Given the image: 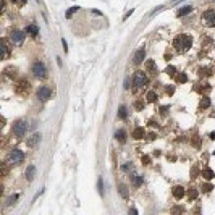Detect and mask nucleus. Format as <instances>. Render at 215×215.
<instances>
[{
    "mask_svg": "<svg viewBox=\"0 0 215 215\" xmlns=\"http://www.w3.org/2000/svg\"><path fill=\"white\" fill-rule=\"evenodd\" d=\"M173 45H175V49H176V52L184 54V52H188L191 49V45H193V39H191V36H188V34H180L176 39H175Z\"/></svg>",
    "mask_w": 215,
    "mask_h": 215,
    "instance_id": "f257e3e1",
    "label": "nucleus"
},
{
    "mask_svg": "<svg viewBox=\"0 0 215 215\" xmlns=\"http://www.w3.org/2000/svg\"><path fill=\"white\" fill-rule=\"evenodd\" d=\"M23 160H25V152L19 149H11L10 154L7 155V164L8 165H19L23 164Z\"/></svg>",
    "mask_w": 215,
    "mask_h": 215,
    "instance_id": "f03ea898",
    "label": "nucleus"
},
{
    "mask_svg": "<svg viewBox=\"0 0 215 215\" xmlns=\"http://www.w3.org/2000/svg\"><path fill=\"white\" fill-rule=\"evenodd\" d=\"M13 136H16L18 139L25 138L26 136V131H28V123L25 120H16L13 123Z\"/></svg>",
    "mask_w": 215,
    "mask_h": 215,
    "instance_id": "7ed1b4c3",
    "label": "nucleus"
},
{
    "mask_svg": "<svg viewBox=\"0 0 215 215\" xmlns=\"http://www.w3.org/2000/svg\"><path fill=\"white\" fill-rule=\"evenodd\" d=\"M31 73L34 74L36 78H39V79H42V78H45V74H47V70H45V65H44L42 62H34L33 63V66H31Z\"/></svg>",
    "mask_w": 215,
    "mask_h": 215,
    "instance_id": "20e7f679",
    "label": "nucleus"
},
{
    "mask_svg": "<svg viewBox=\"0 0 215 215\" xmlns=\"http://www.w3.org/2000/svg\"><path fill=\"white\" fill-rule=\"evenodd\" d=\"M50 97H52V89L49 86H41L39 87V91H37V99L39 100L45 102V100H49Z\"/></svg>",
    "mask_w": 215,
    "mask_h": 215,
    "instance_id": "39448f33",
    "label": "nucleus"
},
{
    "mask_svg": "<svg viewBox=\"0 0 215 215\" xmlns=\"http://www.w3.org/2000/svg\"><path fill=\"white\" fill-rule=\"evenodd\" d=\"M147 84V74L146 73H142V71H136L134 73V86L136 87H144Z\"/></svg>",
    "mask_w": 215,
    "mask_h": 215,
    "instance_id": "423d86ee",
    "label": "nucleus"
},
{
    "mask_svg": "<svg viewBox=\"0 0 215 215\" xmlns=\"http://www.w3.org/2000/svg\"><path fill=\"white\" fill-rule=\"evenodd\" d=\"M202 21L207 26H215V10H207L202 13Z\"/></svg>",
    "mask_w": 215,
    "mask_h": 215,
    "instance_id": "0eeeda50",
    "label": "nucleus"
},
{
    "mask_svg": "<svg viewBox=\"0 0 215 215\" xmlns=\"http://www.w3.org/2000/svg\"><path fill=\"white\" fill-rule=\"evenodd\" d=\"M10 39L13 44H16V45H21L23 42H25V33H21V31L15 29L10 33Z\"/></svg>",
    "mask_w": 215,
    "mask_h": 215,
    "instance_id": "6e6552de",
    "label": "nucleus"
},
{
    "mask_svg": "<svg viewBox=\"0 0 215 215\" xmlns=\"http://www.w3.org/2000/svg\"><path fill=\"white\" fill-rule=\"evenodd\" d=\"M144 57H146V50H144V47H141V49L136 50V54H134L133 63H134V65H141L142 60H144Z\"/></svg>",
    "mask_w": 215,
    "mask_h": 215,
    "instance_id": "1a4fd4ad",
    "label": "nucleus"
},
{
    "mask_svg": "<svg viewBox=\"0 0 215 215\" xmlns=\"http://www.w3.org/2000/svg\"><path fill=\"white\" fill-rule=\"evenodd\" d=\"M10 55V44L7 39H2V58L3 60H7Z\"/></svg>",
    "mask_w": 215,
    "mask_h": 215,
    "instance_id": "9d476101",
    "label": "nucleus"
},
{
    "mask_svg": "<svg viewBox=\"0 0 215 215\" xmlns=\"http://www.w3.org/2000/svg\"><path fill=\"white\" fill-rule=\"evenodd\" d=\"M172 194H173V197H176V199H181V197H184V194H186V189L183 188V186H175V188L172 189Z\"/></svg>",
    "mask_w": 215,
    "mask_h": 215,
    "instance_id": "9b49d317",
    "label": "nucleus"
},
{
    "mask_svg": "<svg viewBox=\"0 0 215 215\" xmlns=\"http://www.w3.org/2000/svg\"><path fill=\"white\" fill-rule=\"evenodd\" d=\"M26 180L28 181H33L34 180V176H36V167L34 165H29V167H28V168H26Z\"/></svg>",
    "mask_w": 215,
    "mask_h": 215,
    "instance_id": "f8f14e48",
    "label": "nucleus"
},
{
    "mask_svg": "<svg viewBox=\"0 0 215 215\" xmlns=\"http://www.w3.org/2000/svg\"><path fill=\"white\" fill-rule=\"evenodd\" d=\"M39 141H41V134H37V133H36V134H33V136H31L29 139H28V141H26V144H28V147H34V146L37 144Z\"/></svg>",
    "mask_w": 215,
    "mask_h": 215,
    "instance_id": "ddd939ff",
    "label": "nucleus"
},
{
    "mask_svg": "<svg viewBox=\"0 0 215 215\" xmlns=\"http://www.w3.org/2000/svg\"><path fill=\"white\" fill-rule=\"evenodd\" d=\"M134 139H142L146 136V131L141 128V126H138V128H134V131H133V134H131Z\"/></svg>",
    "mask_w": 215,
    "mask_h": 215,
    "instance_id": "4468645a",
    "label": "nucleus"
},
{
    "mask_svg": "<svg viewBox=\"0 0 215 215\" xmlns=\"http://www.w3.org/2000/svg\"><path fill=\"white\" fill-rule=\"evenodd\" d=\"M146 70H147V73H154V74H155L157 66H155L154 60H147V62H146Z\"/></svg>",
    "mask_w": 215,
    "mask_h": 215,
    "instance_id": "2eb2a0df",
    "label": "nucleus"
},
{
    "mask_svg": "<svg viewBox=\"0 0 215 215\" xmlns=\"http://www.w3.org/2000/svg\"><path fill=\"white\" fill-rule=\"evenodd\" d=\"M191 11H193V7L186 5V7H183V8L178 10V16H186V15H189Z\"/></svg>",
    "mask_w": 215,
    "mask_h": 215,
    "instance_id": "dca6fc26",
    "label": "nucleus"
},
{
    "mask_svg": "<svg viewBox=\"0 0 215 215\" xmlns=\"http://www.w3.org/2000/svg\"><path fill=\"white\" fill-rule=\"evenodd\" d=\"M26 34H31V36H37L39 34V28L36 25H29L26 28Z\"/></svg>",
    "mask_w": 215,
    "mask_h": 215,
    "instance_id": "f3484780",
    "label": "nucleus"
},
{
    "mask_svg": "<svg viewBox=\"0 0 215 215\" xmlns=\"http://www.w3.org/2000/svg\"><path fill=\"white\" fill-rule=\"evenodd\" d=\"M115 138H117L120 142H125V141H126V131H125V129L117 131V133H115Z\"/></svg>",
    "mask_w": 215,
    "mask_h": 215,
    "instance_id": "a211bd4d",
    "label": "nucleus"
},
{
    "mask_svg": "<svg viewBox=\"0 0 215 215\" xmlns=\"http://www.w3.org/2000/svg\"><path fill=\"white\" fill-rule=\"evenodd\" d=\"M131 183H133V186H141V183H142V176H139V175H133L131 176Z\"/></svg>",
    "mask_w": 215,
    "mask_h": 215,
    "instance_id": "6ab92c4d",
    "label": "nucleus"
},
{
    "mask_svg": "<svg viewBox=\"0 0 215 215\" xmlns=\"http://www.w3.org/2000/svg\"><path fill=\"white\" fill-rule=\"evenodd\" d=\"M209 105H210V99H209V97H202L199 109H201V110H205V109H209Z\"/></svg>",
    "mask_w": 215,
    "mask_h": 215,
    "instance_id": "aec40b11",
    "label": "nucleus"
},
{
    "mask_svg": "<svg viewBox=\"0 0 215 215\" xmlns=\"http://www.w3.org/2000/svg\"><path fill=\"white\" fill-rule=\"evenodd\" d=\"M146 99L149 102H155L158 99V95H157V92H154V91H150V92H147V95H146Z\"/></svg>",
    "mask_w": 215,
    "mask_h": 215,
    "instance_id": "412c9836",
    "label": "nucleus"
},
{
    "mask_svg": "<svg viewBox=\"0 0 215 215\" xmlns=\"http://www.w3.org/2000/svg\"><path fill=\"white\" fill-rule=\"evenodd\" d=\"M118 117H120L121 120H125V118L128 117V112H126V107H125V105L120 107V110H118Z\"/></svg>",
    "mask_w": 215,
    "mask_h": 215,
    "instance_id": "4be33fe9",
    "label": "nucleus"
},
{
    "mask_svg": "<svg viewBox=\"0 0 215 215\" xmlns=\"http://www.w3.org/2000/svg\"><path fill=\"white\" fill-rule=\"evenodd\" d=\"M202 176H204L205 180H212V178H214V172L210 168H205L204 172H202Z\"/></svg>",
    "mask_w": 215,
    "mask_h": 215,
    "instance_id": "5701e85b",
    "label": "nucleus"
},
{
    "mask_svg": "<svg viewBox=\"0 0 215 215\" xmlns=\"http://www.w3.org/2000/svg\"><path fill=\"white\" fill-rule=\"evenodd\" d=\"M16 201H18V194H15V196H10L8 199H7V205H13Z\"/></svg>",
    "mask_w": 215,
    "mask_h": 215,
    "instance_id": "b1692460",
    "label": "nucleus"
},
{
    "mask_svg": "<svg viewBox=\"0 0 215 215\" xmlns=\"http://www.w3.org/2000/svg\"><path fill=\"white\" fill-rule=\"evenodd\" d=\"M165 73L167 74H170V76H175V73H176V70H175V66H167V70H165Z\"/></svg>",
    "mask_w": 215,
    "mask_h": 215,
    "instance_id": "393cba45",
    "label": "nucleus"
},
{
    "mask_svg": "<svg viewBox=\"0 0 215 215\" xmlns=\"http://www.w3.org/2000/svg\"><path fill=\"white\" fill-rule=\"evenodd\" d=\"M76 11H78V7H71V8L66 11V18H71L74 13H76Z\"/></svg>",
    "mask_w": 215,
    "mask_h": 215,
    "instance_id": "a878e982",
    "label": "nucleus"
},
{
    "mask_svg": "<svg viewBox=\"0 0 215 215\" xmlns=\"http://www.w3.org/2000/svg\"><path fill=\"white\" fill-rule=\"evenodd\" d=\"M201 87H196L197 92H205V91H209V84H199Z\"/></svg>",
    "mask_w": 215,
    "mask_h": 215,
    "instance_id": "bb28decb",
    "label": "nucleus"
},
{
    "mask_svg": "<svg viewBox=\"0 0 215 215\" xmlns=\"http://www.w3.org/2000/svg\"><path fill=\"white\" fill-rule=\"evenodd\" d=\"M199 74H201V76H209V74H210V68H201V70H199Z\"/></svg>",
    "mask_w": 215,
    "mask_h": 215,
    "instance_id": "cd10ccee",
    "label": "nucleus"
},
{
    "mask_svg": "<svg viewBox=\"0 0 215 215\" xmlns=\"http://www.w3.org/2000/svg\"><path fill=\"white\" fill-rule=\"evenodd\" d=\"M176 79H178V83H186L188 81V76H186L184 73H181V74H178L176 76Z\"/></svg>",
    "mask_w": 215,
    "mask_h": 215,
    "instance_id": "c85d7f7f",
    "label": "nucleus"
},
{
    "mask_svg": "<svg viewBox=\"0 0 215 215\" xmlns=\"http://www.w3.org/2000/svg\"><path fill=\"white\" fill-rule=\"evenodd\" d=\"M197 197V191H196V188H191V191H189V199L193 201V199H196Z\"/></svg>",
    "mask_w": 215,
    "mask_h": 215,
    "instance_id": "c756f323",
    "label": "nucleus"
},
{
    "mask_svg": "<svg viewBox=\"0 0 215 215\" xmlns=\"http://www.w3.org/2000/svg\"><path fill=\"white\" fill-rule=\"evenodd\" d=\"M120 194H121L123 197H128V191H126V186L125 184L120 186Z\"/></svg>",
    "mask_w": 215,
    "mask_h": 215,
    "instance_id": "7c9ffc66",
    "label": "nucleus"
},
{
    "mask_svg": "<svg viewBox=\"0 0 215 215\" xmlns=\"http://www.w3.org/2000/svg\"><path fill=\"white\" fill-rule=\"evenodd\" d=\"M11 3H15V5H18V7H23L26 3V0H11Z\"/></svg>",
    "mask_w": 215,
    "mask_h": 215,
    "instance_id": "2f4dec72",
    "label": "nucleus"
},
{
    "mask_svg": "<svg viewBox=\"0 0 215 215\" xmlns=\"http://www.w3.org/2000/svg\"><path fill=\"white\" fill-rule=\"evenodd\" d=\"M202 189H204V193H210L214 188H212V184H204L202 186Z\"/></svg>",
    "mask_w": 215,
    "mask_h": 215,
    "instance_id": "473e14b6",
    "label": "nucleus"
},
{
    "mask_svg": "<svg viewBox=\"0 0 215 215\" xmlns=\"http://www.w3.org/2000/svg\"><path fill=\"white\" fill-rule=\"evenodd\" d=\"M167 112H168V105H164V107H160V113H162V115H165Z\"/></svg>",
    "mask_w": 215,
    "mask_h": 215,
    "instance_id": "72a5a7b5",
    "label": "nucleus"
},
{
    "mask_svg": "<svg viewBox=\"0 0 215 215\" xmlns=\"http://www.w3.org/2000/svg\"><path fill=\"white\" fill-rule=\"evenodd\" d=\"M121 170H123V172H128V170H131V165H128V164L123 165V167H121Z\"/></svg>",
    "mask_w": 215,
    "mask_h": 215,
    "instance_id": "f704fd0d",
    "label": "nucleus"
},
{
    "mask_svg": "<svg viewBox=\"0 0 215 215\" xmlns=\"http://www.w3.org/2000/svg\"><path fill=\"white\" fill-rule=\"evenodd\" d=\"M99 191H100V194H103V189H102V180H99Z\"/></svg>",
    "mask_w": 215,
    "mask_h": 215,
    "instance_id": "c9c22d12",
    "label": "nucleus"
},
{
    "mask_svg": "<svg viewBox=\"0 0 215 215\" xmlns=\"http://www.w3.org/2000/svg\"><path fill=\"white\" fill-rule=\"evenodd\" d=\"M173 87H167V94H173Z\"/></svg>",
    "mask_w": 215,
    "mask_h": 215,
    "instance_id": "e433bc0d",
    "label": "nucleus"
},
{
    "mask_svg": "<svg viewBox=\"0 0 215 215\" xmlns=\"http://www.w3.org/2000/svg\"><path fill=\"white\" fill-rule=\"evenodd\" d=\"M142 160H144L146 164H149V162H150V158H149V157H142Z\"/></svg>",
    "mask_w": 215,
    "mask_h": 215,
    "instance_id": "4c0bfd02",
    "label": "nucleus"
},
{
    "mask_svg": "<svg viewBox=\"0 0 215 215\" xmlns=\"http://www.w3.org/2000/svg\"><path fill=\"white\" fill-rule=\"evenodd\" d=\"M214 2H215V0H214Z\"/></svg>",
    "mask_w": 215,
    "mask_h": 215,
    "instance_id": "58836bf2",
    "label": "nucleus"
}]
</instances>
